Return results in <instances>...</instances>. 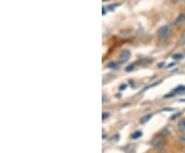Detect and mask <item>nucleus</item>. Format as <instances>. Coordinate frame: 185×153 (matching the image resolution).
Returning a JSON list of instances; mask_svg holds the SVG:
<instances>
[{
	"label": "nucleus",
	"mask_w": 185,
	"mask_h": 153,
	"mask_svg": "<svg viewBox=\"0 0 185 153\" xmlns=\"http://www.w3.org/2000/svg\"><path fill=\"white\" fill-rule=\"evenodd\" d=\"M182 39L185 41V31H184V33H183V35H182Z\"/></svg>",
	"instance_id": "9b49d317"
},
{
	"label": "nucleus",
	"mask_w": 185,
	"mask_h": 153,
	"mask_svg": "<svg viewBox=\"0 0 185 153\" xmlns=\"http://www.w3.org/2000/svg\"><path fill=\"white\" fill-rule=\"evenodd\" d=\"M151 118V114H147L146 116H144L143 118H141V123H144V122H146L148 119Z\"/></svg>",
	"instance_id": "0eeeda50"
},
{
	"label": "nucleus",
	"mask_w": 185,
	"mask_h": 153,
	"mask_svg": "<svg viewBox=\"0 0 185 153\" xmlns=\"http://www.w3.org/2000/svg\"><path fill=\"white\" fill-rule=\"evenodd\" d=\"M179 141H180V143L182 144V145L185 146V134L181 135V136L179 137Z\"/></svg>",
	"instance_id": "6e6552de"
},
{
	"label": "nucleus",
	"mask_w": 185,
	"mask_h": 153,
	"mask_svg": "<svg viewBox=\"0 0 185 153\" xmlns=\"http://www.w3.org/2000/svg\"><path fill=\"white\" fill-rule=\"evenodd\" d=\"M130 56H131L130 50H122L121 54H120V61L121 62H126L130 59Z\"/></svg>",
	"instance_id": "7ed1b4c3"
},
{
	"label": "nucleus",
	"mask_w": 185,
	"mask_h": 153,
	"mask_svg": "<svg viewBox=\"0 0 185 153\" xmlns=\"http://www.w3.org/2000/svg\"><path fill=\"white\" fill-rule=\"evenodd\" d=\"M141 136H142V131H136L135 134H133V135H132V138H133V139H137V138L141 137Z\"/></svg>",
	"instance_id": "423d86ee"
},
{
	"label": "nucleus",
	"mask_w": 185,
	"mask_h": 153,
	"mask_svg": "<svg viewBox=\"0 0 185 153\" xmlns=\"http://www.w3.org/2000/svg\"><path fill=\"white\" fill-rule=\"evenodd\" d=\"M184 21H185V14H180V16L178 17L177 21H176V23H177V24H181V23H183Z\"/></svg>",
	"instance_id": "39448f33"
},
{
	"label": "nucleus",
	"mask_w": 185,
	"mask_h": 153,
	"mask_svg": "<svg viewBox=\"0 0 185 153\" xmlns=\"http://www.w3.org/2000/svg\"><path fill=\"white\" fill-rule=\"evenodd\" d=\"M181 58H183V56H182L181 54H174V59H176V60H180Z\"/></svg>",
	"instance_id": "1a4fd4ad"
},
{
	"label": "nucleus",
	"mask_w": 185,
	"mask_h": 153,
	"mask_svg": "<svg viewBox=\"0 0 185 153\" xmlns=\"http://www.w3.org/2000/svg\"><path fill=\"white\" fill-rule=\"evenodd\" d=\"M108 116H109V113L104 112V113H103V120H104V119H106V118L108 117Z\"/></svg>",
	"instance_id": "9d476101"
},
{
	"label": "nucleus",
	"mask_w": 185,
	"mask_h": 153,
	"mask_svg": "<svg viewBox=\"0 0 185 153\" xmlns=\"http://www.w3.org/2000/svg\"></svg>",
	"instance_id": "f8f14e48"
},
{
	"label": "nucleus",
	"mask_w": 185,
	"mask_h": 153,
	"mask_svg": "<svg viewBox=\"0 0 185 153\" xmlns=\"http://www.w3.org/2000/svg\"><path fill=\"white\" fill-rule=\"evenodd\" d=\"M178 127L180 131H185V119H182V120H180V122L178 123Z\"/></svg>",
	"instance_id": "20e7f679"
},
{
	"label": "nucleus",
	"mask_w": 185,
	"mask_h": 153,
	"mask_svg": "<svg viewBox=\"0 0 185 153\" xmlns=\"http://www.w3.org/2000/svg\"><path fill=\"white\" fill-rule=\"evenodd\" d=\"M169 32H170V26L165 25V26L160 27V28L158 29L157 34H158L159 37H166V36L169 34Z\"/></svg>",
	"instance_id": "f257e3e1"
},
{
	"label": "nucleus",
	"mask_w": 185,
	"mask_h": 153,
	"mask_svg": "<svg viewBox=\"0 0 185 153\" xmlns=\"http://www.w3.org/2000/svg\"><path fill=\"white\" fill-rule=\"evenodd\" d=\"M163 145H165V143H163V141L162 139H154L152 141V146L155 149H162Z\"/></svg>",
	"instance_id": "f03ea898"
}]
</instances>
